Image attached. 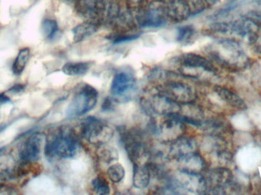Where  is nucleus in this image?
I'll return each instance as SVG.
<instances>
[{
  "mask_svg": "<svg viewBox=\"0 0 261 195\" xmlns=\"http://www.w3.org/2000/svg\"><path fill=\"white\" fill-rule=\"evenodd\" d=\"M92 190L98 195H107L110 194V186L106 178L102 175L96 177L91 182Z\"/></svg>",
  "mask_w": 261,
  "mask_h": 195,
  "instance_id": "obj_24",
  "label": "nucleus"
},
{
  "mask_svg": "<svg viewBox=\"0 0 261 195\" xmlns=\"http://www.w3.org/2000/svg\"><path fill=\"white\" fill-rule=\"evenodd\" d=\"M254 25L251 21L240 19L231 22H217L211 25L212 32L221 34H235L239 37L252 35Z\"/></svg>",
  "mask_w": 261,
  "mask_h": 195,
  "instance_id": "obj_10",
  "label": "nucleus"
},
{
  "mask_svg": "<svg viewBox=\"0 0 261 195\" xmlns=\"http://www.w3.org/2000/svg\"><path fill=\"white\" fill-rule=\"evenodd\" d=\"M139 36V34H123V33H120V34H116L112 35V37H110V40L112 44H119L133 41V40L138 38Z\"/></svg>",
  "mask_w": 261,
  "mask_h": 195,
  "instance_id": "obj_29",
  "label": "nucleus"
},
{
  "mask_svg": "<svg viewBox=\"0 0 261 195\" xmlns=\"http://www.w3.org/2000/svg\"><path fill=\"white\" fill-rule=\"evenodd\" d=\"M180 164L181 169L188 170L193 172H200L205 167V161L202 156L197 151L190 153L176 160Z\"/></svg>",
  "mask_w": 261,
  "mask_h": 195,
  "instance_id": "obj_18",
  "label": "nucleus"
},
{
  "mask_svg": "<svg viewBox=\"0 0 261 195\" xmlns=\"http://www.w3.org/2000/svg\"><path fill=\"white\" fill-rule=\"evenodd\" d=\"M92 62H69L64 65L62 72L70 76L85 75L93 66Z\"/></svg>",
  "mask_w": 261,
  "mask_h": 195,
  "instance_id": "obj_21",
  "label": "nucleus"
},
{
  "mask_svg": "<svg viewBox=\"0 0 261 195\" xmlns=\"http://www.w3.org/2000/svg\"><path fill=\"white\" fill-rule=\"evenodd\" d=\"M205 1H206L207 4H209V5H215V4H216L219 2V0H205Z\"/></svg>",
  "mask_w": 261,
  "mask_h": 195,
  "instance_id": "obj_33",
  "label": "nucleus"
},
{
  "mask_svg": "<svg viewBox=\"0 0 261 195\" xmlns=\"http://www.w3.org/2000/svg\"><path fill=\"white\" fill-rule=\"evenodd\" d=\"M98 26L97 24L85 22L73 28L72 30L73 40L75 43L81 42L88 37L94 35L98 31Z\"/></svg>",
  "mask_w": 261,
  "mask_h": 195,
  "instance_id": "obj_20",
  "label": "nucleus"
},
{
  "mask_svg": "<svg viewBox=\"0 0 261 195\" xmlns=\"http://www.w3.org/2000/svg\"><path fill=\"white\" fill-rule=\"evenodd\" d=\"M166 4L162 0H154L137 12L136 21L141 28L163 27L169 20Z\"/></svg>",
  "mask_w": 261,
  "mask_h": 195,
  "instance_id": "obj_4",
  "label": "nucleus"
},
{
  "mask_svg": "<svg viewBox=\"0 0 261 195\" xmlns=\"http://www.w3.org/2000/svg\"><path fill=\"white\" fill-rule=\"evenodd\" d=\"M58 26L56 21L45 19L42 23V32L47 38L52 39L58 34Z\"/></svg>",
  "mask_w": 261,
  "mask_h": 195,
  "instance_id": "obj_27",
  "label": "nucleus"
},
{
  "mask_svg": "<svg viewBox=\"0 0 261 195\" xmlns=\"http://www.w3.org/2000/svg\"><path fill=\"white\" fill-rule=\"evenodd\" d=\"M196 35L195 28L190 25L181 26L177 30L176 40L180 44H187L191 42Z\"/></svg>",
  "mask_w": 261,
  "mask_h": 195,
  "instance_id": "obj_23",
  "label": "nucleus"
},
{
  "mask_svg": "<svg viewBox=\"0 0 261 195\" xmlns=\"http://www.w3.org/2000/svg\"><path fill=\"white\" fill-rule=\"evenodd\" d=\"M119 135L122 146L133 165L143 163V160L148 155V150L141 133L136 130L122 128Z\"/></svg>",
  "mask_w": 261,
  "mask_h": 195,
  "instance_id": "obj_7",
  "label": "nucleus"
},
{
  "mask_svg": "<svg viewBox=\"0 0 261 195\" xmlns=\"http://www.w3.org/2000/svg\"><path fill=\"white\" fill-rule=\"evenodd\" d=\"M171 182L176 188H180L190 193L206 194V179L200 172L180 169L172 175Z\"/></svg>",
  "mask_w": 261,
  "mask_h": 195,
  "instance_id": "obj_8",
  "label": "nucleus"
},
{
  "mask_svg": "<svg viewBox=\"0 0 261 195\" xmlns=\"http://www.w3.org/2000/svg\"><path fill=\"white\" fill-rule=\"evenodd\" d=\"M214 91L219 97H220L221 99L226 101L231 106L239 110L246 109V104L241 99V98L231 90H229L227 88L221 86H216L214 87Z\"/></svg>",
  "mask_w": 261,
  "mask_h": 195,
  "instance_id": "obj_19",
  "label": "nucleus"
},
{
  "mask_svg": "<svg viewBox=\"0 0 261 195\" xmlns=\"http://www.w3.org/2000/svg\"><path fill=\"white\" fill-rule=\"evenodd\" d=\"M5 128H6L5 125H0V132L2 131Z\"/></svg>",
  "mask_w": 261,
  "mask_h": 195,
  "instance_id": "obj_35",
  "label": "nucleus"
},
{
  "mask_svg": "<svg viewBox=\"0 0 261 195\" xmlns=\"http://www.w3.org/2000/svg\"><path fill=\"white\" fill-rule=\"evenodd\" d=\"M210 57L222 66L231 69H243L248 65V58L237 43L221 40L212 48Z\"/></svg>",
  "mask_w": 261,
  "mask_h": 195,
  "instance_id": "obj_3",
  "label": "nucleus"
},
{
  "mask_svg": "<svg viewBox=\"0 0 261 195\" xmlns=\"http://www.w3.org/2000/svg\"><path fill=\"white\" fill-rule=\"evenodd\" d=\"M151 171L149 165L145 163L134 164L133 167V185L137 189H144L151 182Z\"/></svg>",
  "mask_w": 261,
  "mask_h": 195,
  "instance_id": "obj_17",
  "label": "nucleus"
},
{
  "mask_svg": "<svg viewBox=\"0 0 261 195\" xmlns=\"http://www.w3.org/2000/svg\"><path fill=\"white\" fill-rule=\"evenodd\" d=\"M188 5L192 16L198 15L205 10L207 4L205 0H184Z\"/></svg>",
  "mask_w": 261,
  "mask_h": 195,
  "instance_id": "obj_28",
  "label": "nucleus"
},
{
  "mask_svg": "<svg viewBox=\"0 0 261 195\" xmlns=\"http://www.w3.org/2000/svg\"><path fill=\"white\" fill-rule=\"evenodd\" d=\"M107 176L113 183H120L126 176V170L121 164H113L107 169Z\"/></svg>",
  "mask_w": 261,
  "mask_h": 195,
  "instance_id": "obj_26",
  "label": "nucleus"
},
{
  "mask_svg": "<svg viewBox=\"0 0 261 195\" xmlns=\"http://www.w3.org/2000/svg\"><path fill=\"white\" fill-rule=\"evenodd\" d=\"M80 150V141L73 130L62 128L47 140L44 153L50 160L70 159L76 157Z\"/></svg>",
  "mask_w": 261,
  "mask_h": 195,
  "instance_id": "obj_2",
  "label": "nucleus"
},
{
  "mask_svg": "<svg viewBox=\"0 0 261 195\" xmlns=\"http://www.w3.org/2000/svg\"><path fill=\"white\" fill-rule=\"evenodd\" d=\"M98 96L97 89L90 85L84 84L80 86L69 104L66 115L73 118L86 115L97 105Z\"/></svg>",
  "mask_w": 261,
  "mask_h": 195,
  "instance_id": "obj_5",
  "label": "nucleus"
},
{
  "mask_svg": "<svg viewBox=\"0 0 261 195\" xmlns=\"http://www.w3.org/2000/svg\"><path fill=\"white\" fill-rule=\"evenodd\" d=\"M76 11L87 22L100 25L114 23L122 13L116 0H77Z\"/></svg>",
  "mask_w": 261,
  "mask_h": 195,
  "instance_id": "obj_1",
  "label": "nucleus"
},
{
  "mask_svg": "<svg viewBox=\"0 0 261 195\" xmlns=\"http://www.w3.org/2000/svg\"><path fill=\"white\" fill-rule=\"evenodd\" d=\"M177 62L182 67L187 69H202L211 73L217 72L216 68L209 60L194 53L182 54L177 58Z\"/></svg>",
  "mask_w": 261,
  "mask_h": 195,
  "instance_id": "obj_12",
  "label": "nucleus"
},
{
  "mask_svg": "<svg viewBox=\"0 0 261 195\" xmlns=\"http://www.w3.org/2000/svg\"><path fill=\"white\" fill-rule=\"evenodd\" d=\"M159 92L181 105L193 104L196 98L194 88L178 81L167 82L161 86Z\"/></svg>",
  "mask_w": 261,
  "mask_h": 195,
  "instance_id": "obj_9",
  "label": "nucleus"
},
{
  "mask_svg": "<svg viewBox=\"0 0 261 195\" xmlns=\"http://www.w3.org/2000/svg\"><path fill=\"white\" fill-rule=\"evenodd\" d=\"M29 58H30V50L29 48H22L18 54L17 58H15L12 65V72H14V74L20 75L24 71Z\"/></svg>",
  "mask_w": 261,
  "mask_h": 195,
  "instance_id": "obj_22",
  "label": "nucleus"
},
{
  "mask_svg": "<svg viewBox=\"0 0 261 195\" xmlns=\"http://www.w3.org/2000/svg\"><path fill=\"white\" fill-rule=\"evenodd\" d=\"M169 19L175 22H183L192 16L184 0H164Z\"/></svg>",
  "mask_w": 261,
  "mask_h": 195,
  "instance_id": "obj_16",
  "label": "nucleus"
},
{
  "mask_svg": "<svg viewBox=\"0 0 261 195\" xmlns=\"http://www.w3.org/2000/svg\"><path fill=\"white\" fill-rule=\"evenodd\" d=\"M66 1H70L71 2V1H75V0H66Z\"/></svg>",
  "mask_w": 261,
  "mask_h": 195,
  "instance_id": "obj_37",
  "label": "nucleus"
},
{
  "mask_svg": "<svg viewBox=\"0 0 261 195\" xmlns=\"http://www.w3.org/2000/svg\"><path fill=\"white\" fill-rule=\"evenodd\" d=\"M24 88L23 85H15L9 91H12V93H20V92L23 91Z\"/></svg>",
  "mask_w": 261,
  "mask_h": 195,
  "instance_id": "obj_31",
  "label": "nucleus"
},
{
  "mask_svg": "<svg viewBox=\"0 0 261 195\" xmlns=\"http://www.w3.org/2000/svg\"><path fill=\"white\" fill-rule=\"evenodd\" d=\"M197 145L193 138L182 135L171 141L169 156L173 160H178L190 153L196 151Z\"/></svg>",
  "mask_w": 261,
  "mask_h": 195,
  "instance_id": "obj_15",
  "label": "nucleus"
},
{
  "mask_svg": "<svg viewBox=\"0 0 261 195\" xmlns=\"http://www.w3.org/2000/svg\"><path fill=\"white\" fill-rule=\"evenodd\" d=\"M136 79L134 75L127 71L117 72L111 83L110 91L114 96H122L134 89Z\"/></svg>",
  "mask_w": 261,
  "mask_h": 195,
  "instance_id": "obj_13",
  "label": "nucleus"
},
{
  "mask_svg": "<svg viewBox=\"0 0 261 195\" xmlns=\"http://www.w3.org/2000/svg\"><path fill=\"white\" fill-rule=\"evenodd\" d=\"M10 99L4 94H0V106L5 103L9 102Z\"/></svg>",
  "mask_w": 261,
  "mask_h": 195,
  "instance_id": "obj_32",
  "label": "nucleus"
},
{
  "mask_svg": "<svg viewBox=\"0 0 261 195\" xmlns=\"http://www.w3.org/2000/svg\"><path fill=\"white\" fill-rule=\"evenodd\" d=\"M151 98L148 106L153 112L158 115L166 116L181 111V104L175 102L159 91Z\"/></svg>",
  "mask_w": 261,
  "mask_h": 195,
  "instance_id": "obj_11",
  "label": "nucleus"
},
{
  "mask_svg": "<svg viewBox=\"0 0 261 195\" xmlns=\"http://www.w3.org/2000/svg\"><path fill=\"white\" fill-rule=\"evenodd\" d=\"M257 3H258V6L261 8V9H260V14H261V0H258V1H257Z\"/></svg>",
  "mask_w": 261,
  "mask_h": 195,
  "instance_id": "obj_34",
  "label": "nucleus"
},
{
  "mask_svg": "<svg viewBox=\"0 0 261 195\" xmlns=\"http://www.w3.org/2000/svg\"><path fill=\"white\" fill-rule=\"evenodd\" d=\"M5 147H2V148H0V155L2 154V153H3L4 151H5Z\"/></svg>",
  "mask_w": 261,
  "mask_h": 195,
  "instance_id": "obj_36",
  "label": "nucleus"
},
{
  "mask_svg": "<svg viewBox=\"0 0 261 195\" xmlns=\"http://www.w3.org/2000/svg\"><path fill=\"white\" fill-rule=\"evenodd\" d=\"M80 131L84 140L97 146L105 144L113 136L112 128L94 117H88L82 121Z\"/></svg>",
  "mask_w": 261,
  "mask_h": 195,
  "instance_id": "obj_6",
  "label": "nucleus"
},
{
  "mask_svg": "<svg viewBox=\"0 0 261 195\" xmlns=\"http://www.w3.org/2000/svg\"><path fill=\"white\" fill-rule=\"evenodd\" d=\"M44 140L43 133H36L28 139L20 152L21 160L26 162L36 161L41 154V145Z\"/></svg>",
  "mask_w": 261,
  "mask_h": 195,
  "instance_id": "obj_14",
  "label": "nucleus"
},
{
  "mask_svg": "<svg viewBox=\"0 0 261 195\" xmlns=\"http://www.w3.org/2000/svg\"><path fill=\"white\" fill-rule=\"evenodd\" d=\"M16 192H13L12 188L5 185H0V195H12Z\"/></svg>",
  "mask_w": 261,
  "mask_h": 195,
  "instance_id": "obj_30",
  "label": "nucleus"
},
{
  "mask_svg": "<svg viewBox=\"0 0 261 195\" xmlns=\"http://www.w3.org/2000/svg\"><path fill=\"white\" fill-rule=\"evenodd\" d=\"M98 146H99L98 150V157L104 162H112L119 158L117 150L113 147L107 146L106 143Z\"/></svg>",
  "mask_w": 261,
  "mask_h": 195,
  "instance_id": "obj_25",
  "label": "nucleus"
}]
</instances>
